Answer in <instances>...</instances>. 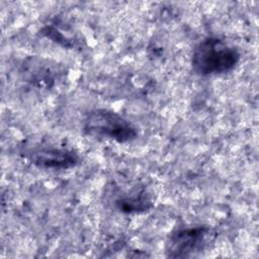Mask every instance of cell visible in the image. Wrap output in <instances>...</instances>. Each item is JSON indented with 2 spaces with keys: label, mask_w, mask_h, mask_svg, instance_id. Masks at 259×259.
<instances>
[{
  "label": "cell",
  "mask_w": 259,
  "mask_h": 259,
  "mask_svg": "<svg viewBox=\"0 0 259 259\" xmlns=\"http://www.w3.org/2000/svg\"><path fill=\"white\" fill-rule=\"evenodd\" d=\"M115 207L125 213H137L150 209L152 200L148 192L142 187H135L120 193L114 200Z\"/></svg>",
  "instance_id": "8992f818"
},
{
  "label": "cell",
  "mask_w": 259,
  "mask_h": 259,
  "mask_svg": "<svg viewBox=\"0 0 259 259\" xmlns=\"http://www.w3.org/2000/svg\"><path fill=\"white\" fill-rule=\"evenodd\" d=\"M83 131L95 139L127 143L138 136L136 126L112 110L97 108L88 112L83 120Z\"/></svg>",
  "instance_id": "7a4b0ae2"
},
{
  "label": "cell",
  "mask_w": 259,
  "mask_h": 259,
  "mask_svg": "<svg viewBox=\"0 0 259 259\" xmlns=\"http://www.w3.org/2000/svg\"><path fill=\"white\" fill-rule=\"evenodd\" d=\"M215 239V232L208 226L182 227L174 230L165 246L167 257L187 258L201 254Z\"/></svg>",
  "instance_id": "3957f363"
},
{
  "label": "cell",
  "mask_w": 259,
  "mask_h": 259,
  "mask_svg": "<svg viewBox=\"0 0 259 259\" xmlns=\"http://www.w3.org/2000/svg\"><path fill=\"white\" fill-rule=\"evenodd\" d=\"M22 74L27 82L40 87L52 86L61 75L56 64H50L45 60H30L25 63Z\"/></svg>",
  "instance_id": "5b68a950"
},
{
  "label": "cell",
  "mask_w": 259,
  "mask_h": 259,
  "mask_svg": "<svg viewBox=\"0 0 259 259\" xmlns=\"http://www.w3.org/2000/svg\"><path fill=\"white\" fill-rule=\"evenodd\" d=\"M239 51L228 41L208 36L200 40L192 52L191 66L201 76H215L231 72L240 62Z\"/></svg>",
  "instance_id": "6da1fadb"
},
{
  "label": "cell",
  "mask_w": 259,
  "mask_h": 259,
  "mask_svg": "<svg viewBox=\"0 0 259 259\" xmlns=\"http://www.w3.org/2000/svg\"><path fill=\"white\" fill-rule=\"evenodd\" d=\"M26 158L38 168L64 170L76 166L79 155L72 149L62 146H37L26 152Z\"/></svg>",
  "instance_id": "277c9868"
}]
</instances>
